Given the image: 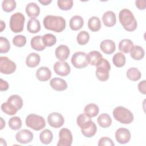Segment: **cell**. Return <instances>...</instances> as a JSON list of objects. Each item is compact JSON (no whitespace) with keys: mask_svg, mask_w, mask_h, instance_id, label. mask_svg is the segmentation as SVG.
Returning <instances> with one entry per match:
<instances>
[{"mask_svg":"<svg viewBox=\"0 0 146 146\" xmlns=\"http://www.w3.org/2000/svg\"><path fill=\"white\" fill-rule=\"evenodd\" d=\"M44 27L56 33H60L66 28V20L62 17L48 15L43 19Z\"/></svg>","mask_w":146,"mask_h":146,"instance_id":"obj_1","label":"cell"},{"mask_svg":"<svg viewBox=\"0 0 146 146\" xmlns=\"http://www.w3.org/2000/svg\"><path fill=\"white\" fill-rule=\"evenodd\" d=\"M119 21L123 28L128 31H133L137 27V21L132 13L127 9L121 10L119 14Z\"/></svg>","mask_w":146,"mask_h":146,"instance_id":"obj_2","label":"cell"},{"mask_svg":"<svg viewBox=\"0 0 146 146\" xmlns=\"http://www.w3.org/2000/svg\"><path fill=\"white\" fill-rule=\"evenodd\" d=\"M113 116L115 119L123 124H130L133 120L132 113L127 108L118 106L113 110Z\"/></svg>","mask_w":146,"mask_h":146,"instance_id":"obj_3","label":"cell"},{"mask_svg":"<svg viewBox=\"0 0 146 146\" xmlns=\"http://www.w3.org/2000/svg\"><path fill=\"white\" fill-rule=\"evenodd\" d=\"M96 66V76L98 79L102 82L107 80L109 78V71L111 70V66L108 61L102 58Z\"/></svg>","mask_w":146,"mask_h":146,"instance_id":"obj_4","label":"cell"},{"mask_svg":"<svg viewBox=\"0 0 146 146\" xmlns=\"http://www.w3.org/2000/svg\"><path fill=\"white\" fill-rule=\"evenodd\" d=\"M26 124L35 131H39L45 127L46 121L42 116L32 113L26 117Z\"/></svg>","mask_w":146,"mask_h":146,"instance_id":"obj_5","label":"cell"},{"mask_svg":"<svg viewBox=\"0 0 146 146\" xmlns=\"http://www.w3.org/2000/svg\"><path fill=\"white\" fill-rule=\"evenodd\" d=\"M25 21V16L21 13H15L10 19V27L12 31L18 33L22 31Z\"/></svg>","mask_w":146,"mask_h":146,"instance_id":"obj_6","label":"cell"},{"mask_svg":"<svg viewBox=\"0 0 146 146\" xmlns=\"http://www.w3.org/2000/svg\"><path fill=\"white\" fill-rule=\"evenodd\" d=\"M71 63L76 68H83L88 65L87 54L84 52L78 51L73 54L71 58Z\"/></svg>","mask_w":146,"mask_h":146,"instance_id":"obj_7","label":"cell"},{"mask_svg":"<svg viewBox=\"0 0 146 146\" xmlns=\"http://www.w3.org/2000/svg\"><path fill=\"white\" fill-rule=\"evenodd\" d=\"M16 68V64L7 57H0V71L1 73L11 74L15 71Z\"/></svg>","mask_w":146,"mask_h":146,"instance_id":"obj_8","label":"cell"},{"mask_svg":"<svg viewBox=\"0 0 146 146\" xmlns=\"http://www.w3.org/2000/svg\"><path fill=\"white\" fill-rule=\"evenodd\" d=\"M59 140L57 146H70L72 142V135L67 128H62L59 133Z\"/></svg>","mask_w":146,"mask_h":146,"instance_id":"obj_9","label":"cell"},{"mask_svg":"<svg viewBox=\"0 0 146 146\" xmlns=\"http://www.w3.org/2000/svg\"><path fill=\"white\" fill-rule=\"evenodd\" d=\"M47 121L51 127L58 128L63 125L64 119L60 113L58 112H52L48 115Z\"/></svg>","mask_w":146,"mask_h":146,"instance_id":"obj_10","label":"cell"},{"mask_svg":"<svg viewBox=\"0 0 146 146\" xmlns=\"http://www.w3.org/2000/svg\"><path fill=\"white\" fill-rule=\"evenodd\" d=\"M54 70L57 75L65 76L70 74L71 68L67 62L60 60L56 62L54 64Z\"/></svg>","mask_w":146,"mask_h":146,"instance_id":"obj_11","label":"cell"},{"mask_svg":"<svg viewBox=\"0 0 146 146\" xmlns=\"http://www.w3.org/2000/svg\"><path fill=\"white\" fill-rule=\"evenodd\" d=\"M33 133L28 129H22L16 133L15 138L18 142L21 144L30 143L33 139Z\"/></svg>","mask_w":146,"mask_h":146,"instance_id":"obj_12","label":"cell"},{"mask_svg":"<svg viewBox=\"0 0 146 146\" xmlns=\"http://www.w3.org/2000/svg\"><path fill=\"white\" fill-rule=\"evenodd\" d=\"M115 137L120 144H126L131 139L130 131L128 129L120 128L115 132Z\"/></svg>","mask_w":146,"mask_h":146,"instance_id":"obj_13","label":"cell"},{"mask_svg":"<svg viewBox=\"0 0 146 146\" xmlns=\"http://www.w3.org/2000/svg\"><path fill=\"white\" fill-rule=\"evenodd\" d=\"M91 118V117L88 116L84 113H81L77 117V124L81 129H85L90 127L94 123Z\"/></svg>","mask_w":146,"mask_h":146,"instance_id":"obj_14","label":"cell"},{"mask_svg":"<svg viewBox=\"0 0 146 146\" xmlns=\"http://www.w3.org/2000/svg\"><path fill=\"white\" fill-rule=\"evenodd\" d=\"M50 85L54 90L58 91L65 90L68 86L66 80L59 78H52L50 80Z\"/></svg>","mask_w":146,"mask_h":146,"instance_id":"obj_15","label":"cell"},{"mask_svg":"<svg viewBox=\"0 0 146 146\" xmlns=\"http://www.w3.org/2000/svg\"><path fill=\"white\" fill-rule=\"evenodd\" d=\"M70 52V49L67 46L61 44L56 47L55 50V56L59 60L64 61L68 58Z\"/></svg>","mask_w":146,"mask_h":146,"instance_id":"obj_16","label":"cell"},{"mask_svg":"<svg viewBox=\"0 0 146 146\" xmlns=\"http://www.w3.org/2000/svg\"><path fill=\"white\" fill-rule=\"evenodd\" d=\"M100 47L104 53L106 54H111L115 51L116 46L113 40L106 39L100 43Z\"/></svg>","mask_w":146,"mask_h":146,"instance_id":"obj_17","label":"cell"},{"mask_svg":"<svg viewBox=\"0 0 146 146\" xmlns=\"http://www.w3.org/2000/svg\"><path fill=\"white\" fill-rule=\"evenodd\" d=\"M37 79L41 82H46L49 80L51 76V72L47 67H41L36 72Z\"/></svg>","mask_w":146,"mask_h":146,"instance_id":"obj_18","label":"cell"},{"mask_svg":"<svg viewBox=\"0 0 146 146\" xmlns=\"http://www.w3.org/2000/svg\"><path fill=\"white\" fill-rule=\"evenodd\" d=\"M102 21L106 26L112 27L116 24V15L112 11H107L103 15Z\"/></svg>","mask_w":146,"mask_h":146,"instance_id":"obj_19","label":"cell"},{"mask_svg":"<svg viewBox=\"0 0 146 146\" xmlns=\"http://www.w3.org/2000/svg\"><path fill=\"white\" fill-rule=\"evenodd\" d=\"M83 24L84 20L83 18L79 15H75L70 19L69 26L71 30L77 31L83 27Z\"/></svg>","mask_w":146,"mask_h":146,"instance_id":"obj_20","label":"cell"},{"mask_svg":"<svg viewBox=\"0 0 146 146\" xmlns=\"http://www.w3.org/2000/svg\"><path fill=\"white\" fill-rule=\"evenodd\" d=\"M102 58V55L97 51H92L87 54V59L88 62L92 66H96Z\"/></svg>","mask_w":146,"mask_h":146,"instance_id":"obj_21","label":"cell"},{"mask_svg":"<svg viewBox=\"0 0 146 146\" xmlns=\"http://www.w3.org/2000/svg\"><path fill=\"white\" fill-rule=\"evenodd\" d=\"M40 60V58L39 54L35 52H32L27 56L26 59V64L28 67L34 68L39 64Z\"/></svg>","mask_w":146,"mask_h":146,"instance_id":"obj_22","label":"cell"},{"mask_svg":"<svg viewBox=\"0 0 146 146\" xmlns=\"http://www.w3.org/2000/svg\"><path fill=\"white\" fill-rule=\"evenodd\" d=\"M26 12L27 15L31 18L38 17L40 13L39 7L34 2H31L27 5Z\"/></svg>","mask_w":146,"mask_h":146,"instance_id":"obj_23","label":"cell"},{"mask_svg":"<svg viewBox=\"0 0 146 146\" xmlns=\"http://www.w3.org/2000/svg\"><path fill=\"white\" fill-rule=\"evenodd\" d=\"M30 44H31V47L34 50L38 51L43 50L46 47V46H44L43 42L42 36L40 35L34 36L31 39Z\"/></svg>","mask_w":146,"mask_h":146,"instance_id":"obj_24","label":"cell"},{"mask_svg":"<svg viewBox=\"0 0 146 146\" xmlns=\"http://www.w3.org/2000/svg\"><path fill=\"white\" fill-rule=\"evenodd\" d=\"M27 29L31 33H38L40 30L39 21L35 18H31L27 22Z\"/></svg>","mask_w":146,"mask_h":146,"instance_id":"obj_25","label":"cell"},{"mask_svg":"<svg viewBox=\"0 0 146 146\" xmlns=\"http://www.w3.org/2000/svg\"><path fill=\"white\" fill-rule=\"evenodd\" d=\"M144 50L143 47L139 46H133L130 51L131 56L136 60H139L144 56Z\"/></svg>","mask_w":146,"mask_h":146,"instance_id":"obj_26","label":"cell"},{"mask_svg":"<svg viewBox=\"0 0 146 146\" xmlns=\"http://www.w3.org/2000/svg\"><path fill=\"white\" fill-rule=\"evenodd\" d=\"M133 46V42L130 39H124L119 42V49L121 52L127 54L131 51Z\"/></svg>","mask_w":146,"mask_h":146,"instance_id":"obj_27","label":"cell"},{"mask_svg":"<svg viewBox=\"0 0 146 146\" xmlns=\"http://www.w3.org/2000/svg\"><path fill=\"white\" fill-rule=\"evenodd\" d=\"M99 107L94 103H90L86 105L84 109V113L90 117H93L98 115L99 113Z\"/></svg>","mask_w":146,"mask_h":146,"instance_id":"obj_28","label":"cell"},{"mask_svg":"<svg viewBox=\"0 0 146 146\" xmlns=\"http://www.w3.org/2000/svg\"><path fill=\"white\" fill-rule=\"evenodd\" d=\"M101 22L97 17H92L88 21V27L93 32L99 31L101 28Z\"/></svg>","mask_w":146,"mask_h":146,"instance_id":"obj_29","label":"cell"},{"mask_svg":"<svg viewBox=\"0 0 146 146\" xmlns=\"http://www.w3.org/2000/svg\"><path fill=\"white\" fill-rule=\"evenodd\" d=\"M98 123L102 128H107L112 124V119L107 113H102L98 117Z\"/></svg>","mask_w":146,"mask_h":146,"instance_id":"obj_30","label":"cell"},{"mask_svg":"<svg viewBox=\"0 0 146 146\" xmlns=\"http://www.w3.org/2000/svg\"><path fill=\"white\" fill-rule=\"evenodd\" d=\"M39 139L42 143L44 144H48L52 140V133L50 130L46 129L40 132L39 135Z\"/></svg>","mask_w":146,"mask_h":146,"instance_id":"obj_31","label":"cell"},{"mask_svg":"<svg viewBox=\"0 0 146 146\" xmlns=\"http://www.w3.org/2000/svg\"><path fill=\"white\" fill-rule=\"evenodd\" d=\"M127 78L132 81H137L139 80L141 78L140 71L135 67H131L127 71L126 73Z\"/></svg>","mask_w":146,"mask_h":146,"instance_id":"obj_32","label":"cell"},{"mask_svg":"<svg viewBox=\"0 0 146 146\" xmlns=\"http://www.w3.org/2000/svg\"><path fill=\"white\" fill-rule=\"evenodd\" d=\"M112 62L116 67H121L125 63V56L121 52H117L113 55Z\"/></svg>","mask_w":146,"mask_h":146,"instance_id":"obj_33","label":"cell"},{"mask_svg":"<svg viewBox=\"0 0 146 146\" xmlns=\"http://www.w3.org/2000/svg\"><path fill=\"white\" fill-rule=\"evenodd\" d=\"M7 102L13 104L18 110V111L21 109L23 103L22 99L18 95H13L10 96L8 98Z\"/></svg>","mask_w":146,"mask_h":146,"instance_id":"obj_34","label":"cell"},{"mask_svg":"<svg viewBox=\"0 0 146 146\" xmlns=\"http://www.w3.org/2000/svg\"><path fill=\"white\" fill-rule=\"evenodd\" d=\"M1 110L5 113L9 115H14L18 110L10 103L7 102L1 105Z\"/></svg>","mask_w":146,"mask_h":146,"instance_id":"obj_35","label":"cell"},{"mask_svg":"<svg viewBox=\"0 0 146 146\" xmlns=\"http://www.w3.org/2000/svg\"><path fill=\"white\" fill-rule=\"evenodd\" d=\"M43 42L46 47H51L54 46L56 42V38L52 34H46L42 36Z\"/></svg>","mask_w":146,"mask_h":146,"instance_id":"obj_36","label":"cell"},{"mask_svg":"<svg viewBox=\"0 0 146 146\" xmlns=\"http://www.w3.org/2000/svg\"><path fill=\"white\" fill-rule=\"evenodd\" d=\"M16 2L14 0H4L2 3V7L6 12H11L16 7Z\"/></svg>","mask_w":146,"mask_h":146,"instance_id":"obj_37","label":"cell"},{"mask_svg":"<svg viewBox=\"0 0 146 146\" xmlns=\"http://www.w3.org/2000/svg\"><path fill=\"white\" fill-rule=\"evenodd\" d=\"M90 39V34L86 31H80L77 35V42L80 45H84L88 43Z\"/></svg>","mask_w":146,"mask_h":146,"instance_id":"obj_38","label":"cell"},{"mask_svg":"<svg viewBox=\"0 0 146 146\" xmlns=\"http://www.w3.org/2000/svg\"><path fill=\"white\" fill-rule=\"evenodd\" d=\"M9 127L13 130H18L21 128L22 121L19 117L14 116L10 119L9 121Z\"/></svg>","mask_w":146,"mask_h":146,"instance_id":"obj_39","label":"cell"},{"mask_svg":"<svg viewBox=\"0 0 146 146\" xmlns=\"http://www.w3.org/2000/svg\"><path fill=\"white\" fill-rule=\"evenodd\" d=\"M57 4L60 9L62 10H69L73 6V1L72 0H58Z\"/></svg>","mask_w":146,"mask_h":146,"instance_id":"obj_40","label":"cell"},{"mask_svg":"<svg viewBox=\"0 0 146 146\" xmlns=\"http://www.w3.org/2000/svg\"><path fill=\"white\" fill-rule=\"evenodd\" d=\"M96 131H97V127L94 122L88 128L85 129H81V131L83 135L87 137H91L94 136L95 135Z\"/></svg>","mask_w":146,"mask_h":146,"instance_id":"obj_41","label":"cell"},{"mask_svg":"<svg viewBox=\"0 0 146 146\" xmlns=\"http://www.w3.org/2000/svg\"><path fill=\"white\" fill-rule=\"evenodd\" d=\"M13 43L16 47H23L26 43V38L22 35H16L13 39Z\"/></svg>","mask_w":146,"mask_h":146,"instance_id":"obj_42","label":"cell"},{"mask_svg":"<svg viewBox=\"0 0 146 146\" xmlns=\"http://www.w3.org/2000/svg\"><path fill=\"white\" fill-rule=\"evenodd\" d=\"M10 48V44L9 41L4 37H0V52L6 53Z\"/></svg>","mask_w":146,"mask_h":146,"instance_id":"obj_43","label":"cell"},{"mask_svg":"<svg viewBox=\"0 0 146 146\" xmlns=\"http://www.w3.org/2000/svg\"><path fill=\"white\" fill-rule=\"evenodd\" d=\"M115 144L113 143V141L108 137H103L100 138L98 142L99 146H113Z\"/></svg>","mask_w":146,"mask_h":146,"instance_id":"obj_44","label":"cell"},{"mask_svg":"<svg viewBox=\"0 0 146 146\" xmlns=\"http://www.w3.org/2000/svg\"><path fill=\"white\" fill-rule=\"evenodd\" d=\"M136 6L139 10H144L146 7V1L145 0H136L135 1Z\"/></svg>","mask_w":146,"mask_h":146,"instance_id":"obj_45","label":"cell"},{"mask_svg":"<svg viewBox=\"0 0 146 146\" xmlns=\"http://www.w3.org/2000/svg\"><path fill=\"white\" fill-rule=\"evenodd\" d=\"M145 86H146V81L145 80L140 82L138 84V89H139V91L141 93H142L143 94H146Z\"/></svg>","mask_w":146,"mask_h":146,"instance_id":"obj_46","label":"cell"},{"mask_svg":"<svg viewBox=\"0 0 146 146\" xmlns=\"http://www.w3.org/2000/svg\"><path fill=\"white\" fill-rule=\"evenodd\" d=\"M0 81V90L1 91H4L8 90L9 87L8 83L6 81L3 80L2 79H1Z\"/></svg>","mask_w":146,"mask_h":146,"instance_id":"obj_47","label":"cell"},{"mask_svg":"<svg viewBox=\"0 0 146 146\" xmlns=\"http://www.w3.org/2000/svg\"><path fill=\"white\" fill-rule=\"evenodd\" d=\"M52 2L51 0H39V2L42 3L43 5H48Z\"/></svg>","mask_w":146,"mask_h":146,"instance_id":"obj_48","label":"cell"},{"mask_svg":"<svg viewBox=\"0 0 146 146\" xmlns=\"http://www.w3.org/2000/svg\"><path fill=\"white\" fill-rule=\"evenodd\" d=\"M1 30L0 31H2L3 30V29L5 28V23H4V22L3 21H1Z\"/></svg>","mask_w":146,"mask_h":146,"instance_id":"obj_49","label":"cell"},{"mask_svg":"<svg viewBox=\"0 0 146 146\" xmlns=\"http://www.w3.org/2000/svg\"><path fill=\"white\" fill-rule=\"evenodd\" d=\"M1 129L2 128V124H3V125H5V121H4V122L3 123V119H2V117H1Z\"/></svg>","mask_w":146,"mask_h":146,"instance_id":"obj_50","label":"cell"}]
</instances>
